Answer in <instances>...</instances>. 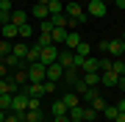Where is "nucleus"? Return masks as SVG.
<instances>
[{"label": "nucleus", "instance_id": "3c124183", "mask_svg": "<svg viewBox=\"0 0 125 122\" xmlns=\"http://www.w3.org/2000/svg\"><path fill=\"white\" fill-rule=\"evenodd\" d=\"M72 122H83V119H72Z\"/></svg>", "mask_w": 125, "mask_h": 122}, {"label": "nucleus", "instance_id": "a211bd4d", "mask_svg": "<svg viewBox=\"0 0 125 122\" xmlns=\"http://www.w3.org/2000/svg\"><path fill=\"white\" fill-rule=\"evenodd\" d=\"M11 53L17 56V58L25 61V56H28V45H25V42H17V45H11Z\"/></svg>", "mask_w": 125, "mask_h": 122}, {"label": "nucleus", "instance_id": "5701e85b", "mask_svg": "<svg viewBox=\"0 0 125 122\" xmlns=\"http://www.w3.org/2000/svg\"><path fill=\"white\" fill-rule=\"evenodd\" d=\"M14 83H17V86L31 83V81H28V69H25V67H22V69H17V75H14Z\"/></svg>", "mask_w": 125, "mask_h": 122}, {"label": "nucleus", "instance_id": "1a4fd4ad", "mask_svg": "<svg viewBox=\"0 0 125 122\" xmlns=\"http://www.w3.org/2000/svg\"><path fill=\"white\" fill-rule=\"evenodd\" d=\"M86 17H106V3L92 0V3H89V11H86Z\"/></svg>", "mask_w": 125, "mask_h": 122}, {"label": "nucleus", "instance_id": "473e14b6", "mask_svg": "<svg viewBox=\"0 0 125 122\" xmlns=\"http://www.w3.org/2000/svg\"><path fill=\"white\" fill-rule=\"evenodd\" d=\"M11 97L14 94H0V108L3 111H11Z\"/></svg>", "mask_w": 125, "mask_h": 122}, {"label": "nucleus", "instance_id": "6e6552de", "mask_svg": "<svg viewBox=\"0 0 125 122\" xmlns=\"http://www.w3.org/2000/svg\"><path fill=\"white\" fill-rule=\"evenodd\" d=\"M58 64H61L64 69L75 67V53H72V50H61V53H58Z\"/></svg>", "mask_w": 125, "mask_h": 122}, {"label": "nucleus", "instance_id": "7c9ffc66", "mask_svg": "<svg viewBox=\"0 0 125 122\" xmlns=\"http://www.w3.org/2000/svg\"><path fill=\"white\" fill-rule=\"evenodd\" d=\"M92 53V47H89V42H81V45L75 47V56H83V58H86V56H89Z\"/></svg>", "mask_w": 125, "mask_h": 122}, {"label": "nucleus", "instance_id": "f8f14e48", "mask_svg": "<svg viewBox=\"0 0 125 122\" xmlns=\"http://www.w3.org/2000/svg\"><path fill=\"white\" fill-rule=\"evenodd\" d=\"M31 17H36L42 22V19H50V11H47V6H42V3H36L33 9H31Z\"/></svg>", "mask_w": 125, "mask_h": 122}, {"label": "nucleus", "instance_id": "8fccbe9b", "mask_svg": "<svg viewBox=\"0 0 125 122\" xmlns=\"http://www.w3.org/2000/svg\"><path fill=\"white\" fill-rule=\"evenodd\" d=\"M78 3H92V0H78Z\"/></svg>", "mask_w": 125, "mask_h": 122}, {"label": "nucleus", "instance_id": "2f4dec72", "mask_svg": "<svg viewBox=\"0 0 125 122\" xmlns=\"http://www.w3.org/2000/svg\"><path fill=\"white\" fill-rule=\"evenodd\" d=\"M28 108L31 111H42V97H28Z\"/></svg>", "mask_w": 125, "mask_h": 122}, {"label": "nucleus", "instance_id": "39448f33", "mask_svg": "<svg viewBox=\"0 0 125 122\" xmlns=\"http://www.w3.org/2000/svg\"><path fill=\"white\" fill-rule=\"evenodd\" d=\"M45 75H47V81H61V75H64V67H61V64H47V67H45Z\"/></svg>", "mask_w": 125, "mask_h": 122}, {"label": "nucleus", "instance_id": "603ef678", "mask_svg": "<svg viewBox=\"0 0 125 122\" xmlns=\"http://www.w3.org/2000/svg\"><path fill=\"white\" fill-rule=\"evenodd\" d=\"M97 3H106V0H97Z\"/></svg>", "mask_w": 125, "mask_h": 122}, {"label": "nucleus", "instance_id": "37998d69", "mask_svg": "<svg viewBox=\"0 0 125 122\" xmlns=\"http://www.w3.org/2000/svg\"><path fill=\"white\" fill-rule=\"evenodd\" d=\"M114 105H117V111H120V114H125V97L120 100V103H114Z\"/></svg>", "mask_w": 125, "mask_h": 122}, {"label": "nucleus", "instance_id": "cd10ccee", "mask_svg": "<svg viewBox=\"0 0 125 122\" xmlns=\"http://www.w3.org/2000/svg\"><path fill=\"white\" fill-rule=\"evenodd\" d=\"M83 111H86L83 105H72L67 114H70V119H83Z\"/></svg>", "mask_w": 125, "mask_h": 122}, {"label": "nucleus", "instance_id": "f03ea898", "mask_svg": "<svg viewBox=\"0 0 125 122\" xmlns=\"http://www.w3.org/2000/svg\"><path fill=\"white\" fill-rule=\"evenodd\" d=\"M28 81H31V83H42V81H47V75H45V64H39V61H36V64H28Z\"/></svg>", "mask_w": 125, "mask_h": 122}, {"label": "nucleus", "instance_id": "09e8293b", "mask_svg": "<svg viewBox=\"0 0 125 122\" xmlns=\"http://www.w3.org/2000/svg\"><path fill=\"white\" fill-rule=\"evenodd\" d=\"M36 3H42V6H47V3H50V0H36Z\"/></svg>", "mask_w": 125, "mask_h": 122}, {"label": "nucleus", "instance_id": "b1692460", "mask_svg": "<svg viewBox=\"0 0 125 122\" xmlns=\"http://www.w3.org/2000/svg\"><path fill=\"white\" fill-rule=\"evenodd\" d=\"M111 72H117V75H125V61L122 58H111Z\"/></svg>", "mask_w": 125, "mask_h": 122}, {"label": "nucleus", "instance_id": "2eb2a0df", "mask_svg": "<svg viewBox=\"0 0 125 122\" xmlns=\"http://www.w3.org/2000/svg\"><path fill=\"white\" fill-rule=\"evenodd\" d=\"M0 36L3 39H17V25H11V22L0 25Z\"/></svg>", "mask_w": 125, "mask_h": 122}, {"label": "nucleus", "instance_id": "864d4df0", "mask_svg": "<svg viewBox=\"0 0 125 122\" xmlns=\"http://www.w3.org/2000/svg\"><path fill=\"white\" fill-rule=\"evenodd\" d=\"M122 42H125V33H122Z\"/></svg>", "mask_w": 125, "mask_h": 122}, {"label": "nucleus", "instance_id": "c85d7f7f", "mask_svg": "<svg viewBox=\"0 0 125 122\" xmlns=\"http://www.w3.org/2000/svg\"><path fill=\"white\" fill-rule=\"evenodd\" d=\"M117 114H120V111H117V105H106V108H103V117H106L108 122H114Z\"/></svg>", "mask_w": 125, "mask_h": 122}, {"label": "nucleus", "instance_id": "0eeeda50", "mask_svg": "<svg viewBox=\"0 0 125 122\" xmlns=\"http://www.w3.org/2000/svg\"><path fill=\"white\" fill-rule=\"evenodd\" d=\"M17 92H20V86L14 83V78H9V75L0 78V94H17Z\"/></svg>", "mask_w": 125, "mask_h": 122}, {"label": "nucleus", "instance_id": "4468645a", "mask_svg": "<svg viewBox=\"0 0 125 122\" xmlns=\"http://www.w3.org/2000/svg\"><path fill=\"white\" fill-rule=\"evenodd\" d=\"M61 100H64V105H67V111L72 108V105H78V103H81V97H78L72 89H67V92H64V94H61Z\"/></svg>", "mask_w": 125, "mask_h": 122}, {"label": "nucleus", "instance_id": "ddd939ff", "mask_svg": "<svg viewBox=\"0 0 125 122\" xmlns=\"http://www.w3.org/2000/svg\"><path fill=\"white\" fill-rule=\"evenodd\" d=\"M117 81H120V75H117V72H111V69L100 72V83H103V86H117Z\"/></svg>", "mask_w": 125, "mask_h": 122}, {"label": "nucleus", "instance_id": "6ab92c4d", "mask_svg": "<svg viewBox=\"0 0 125 122\" xmlns=\"http://www.w3.org/2000/svg\"><path fill=\"white\" fill-rule=\"evenodd\" d=\"M47 11H50V17L64 14V3H61V0H50V3H47Z\"/></svg>", "mask_w": 125, "mask_h": 122}, {"label": "nucleus", "instance_id": "c9c22d12", "mask_svg": "<svg viewBox=\"0 0 125 122\" xmlns=\"http://www.w3.org/2000/svg\"><path fill=\"white\" fill-rule=\"evenodd\" d=\"M36 45H39V47H47V45H53V39H50V33H39V39H36Z\"/></svg>", "mask_w": 125, "mask_h": 122}, {"label": "nucleus", "instance_id": "72a5a7b5", "mask_svg": "<svg viewBox=\"0 0 125 122\" xmlns=\"http://www.w3.org/2000/svg\"><path fill=\"white\" fill-rule=\"evenodd\" d=\"M89 105H92V108H94V111H97V114H103V108H106V105H108V103H106V100H103V97H97V100H92V103H89Z\"/></svg>", "mask_w": 125, "mask_h": 122}, {"label": "nucleus", "instance_id": "f704fd0d", "mask_svg": "<svg viewBox=\"0 0 125 122\" xmlns=\"http://www.w3.org/2000/svg\"><path fill=\"white\" fill-rule=\"evenodd\" d=\"M83 122H97V111H94L92 105H89V108L83 111Z\"/></svg>", "mask_w": 125, "mask_h": 122}, {"label": "nucleus", "instance_id": "6e6d98bb", "mask_svg": "<svg viewBox=\"0 0 125 122\" xmlns=\"http://www.w3.org/2000/svg\"><path fill=\"white\" fill-rule=\"evenodd\" d=\"M11 3H14V0H11Z\"/></svg>", "mask_w": 125, "mask_h": 122}, {"label": "nucleus", "instance_id": "9b49d317", "mask_svg": "<svg viewBox=\"0 0 125 122\" xmlns=\"http://www.w3.org/2000/svg\"><path fill=\"white\" fill-rule=\"evenodd\" d=\"M28 17H31V14H25V11H11V14H9V22L20 28V25H25V22H28Z\"/></svg>", "mask_w": 125, "mask_h": 122}, {"label": "nucleus", "instance_id": "c756f323", "mask_svg": "<svg viewBox=\"0 0 125 122\" xmlns=\"http://www.w3.org/2000/svg\"><path fill=\"white\" fill-rule=\"evenodd\" d=\"M9 53H11V42L9 39H0V61H3Z\"/></svg>", "mask_w": 125, "mask_h": 122}, {"label": "nucleus", "instance_id": "7ed1b4c3", "mask_svg": "<svg viewBox=\"0 0 125 122\" xmlns=\"http://www.w3.org/2000/svg\"><path fill=\"white\" fill-rule=\"evenodd\" d=\"M58 53H61V50H58L56 45H47V47H42V56H39V64H56L58 61Z\"/></svg>", "mask_w": 125, "mask_h": 122}, {"label": "nucleus", "instance_id": "4be33fe9", "mask_svg": "<svg viewBox=\"0 0 125 122\" xmlns=\"http://www.w3.org/2000/svg\"><path fill=\"white\" fill-rule=\"evenodd\" d=\"M22 117H25L28 122H45V114H42V111H31V108H28Z\"/></svg>", "mask_w": 125, "mask_h": 122}, {"label": "nucleus", "instance_id": "f3484780", "mask_svg": "<svg viewBox=\"0 0 125 122\" xmlns=\"http://www.w3.org/2000/svg\"><path fill=\"white\" fill-rule=\"evenodd\" d=\"M50 114H53V117H61V114H67V105H64V100H53V103H50Z\"/></svg>", "mask_w": 125, "mask_h": 122}, {"label": "nucleus", "instance_id": "dca6fc26", "mask_svg": "<svg viewBox=\"0 0 125 122\" xmlns=\"http://www.w3.org/2000/svg\"><path fill=\"white\" fill-rule=\"evenodd\" d=\"M81 81L86 86H97L100 83V72H81Z\"/></svg>", "mask_w": 125, "mask_h": 122}, {"label": "nucleus", "instance_id": "79ce46f5", "mask_svg": "<svg viewBox=\"0 0 125 122\" xmlns=\"http://www.w3.org/2000/svg\"><path fill=\"white\" fill-rule=\"evenodd\" d=\"M53 122H72L70 114H61V117H53Z\"/></svg>", "mask_w": 125, "mask_h": 122}, {"label": "nucleus", "instance_id": "a878e982", "mask_svg": "<svg viewBox=\"0 0 125 122\" xmlns=\"http://www.w3.org/2000/svg\"><path fill=\"white\" fill-rule=\"evenodd\" d=\"M81 97H83L86 103H92V100H97V97H100V92H97V86H89V89H86Z\"/></svg>", "mask_w": 125, "mask_h": 122}, {"label": "nucleus", "instance_id": "4c0bfd02", "mask_svg": "<svg viewBox=\"0 0 125 122\" xmlns=\"http://www.w3.org/2000/svg\"><path fill=\"white\" fill-rule=\"evenodd\" d=\"M11 0H0V14H11Z\"/></svg>", "mask_w": 125, "mask_h": 122}, {"label": "nucleus", "instance_id": "58836bf2", "mask_svg": "<svg viewBox=\"0 0 125 122\" xmlns=\"http://www.w3.org/2000/svg\"><path fill=\"white\" fill-rule=\"evenodd\" d=\"M42 86H45V94H53L56 92V81H42Z\"/></svg>", "mask_w": 125, "mask_h": 122}, {"label": "nucleus", "instance_id": "423d86ee", "mask_svg": "<svg viewBox=\"0 0 125 122\" xmlns=\"http://www.w3.org/2000/svg\"><path fill=\"white\" fill-rule=\"evenodd\" d=\"M61 81L72 89V83L81 81V69H78V67H67V69H64V75H61Z\"/></svg>", "mask_w": 125, "mask_h": 122}, {"label": "nucleus", "instance_id": "49530a36", "mask_svg": "<svg viewBox=\"0 0 125 122\" xmlns=\"http://www.w3.org/2000/svg\"><path fill=\"white\" fill-rule=\"evenodd\" d=\"M117 3V9H125V0H114Z\"/></svg>", "mask_w": 125, "mask_h": 122}, {"label": "nucleus", "instance_id": "de8ad7c7", "mask_svg": "<svg viewBox=\"0 0 125 122\" xmlns=\"http://www.w3.org/2000/svg\"><path fill=\"white\" fill-rule=\"evenodd\" d=\"M114 122H125V114H117V119Z\"/></svg>", "mask_w": 125, "mask_h": 122}, {"label": "nucleus", "instance_id": "412c9836", "mask_svg": "<svg viewBox=\"0 0 125 122\" xmlns=\"http://www.w3.org/2000/svg\"><path fill=\"white\" fill-rule=\"evenodd\" d=\"M50 39H53V45H58V42H64V39H67V28H53Z\"/></svg>", "mask_w": 125, "mask_h": 122}, {"label": "nucleus", "instance_id": "a19ab883", "mask_svg": "<svg viewBox=\"0 0 125 122\" xmlns=\"http://www.w3.org/2000/svg\"><path fill=\"white\" fill-rule=\"evenodd\" d=\"M6 122H20V114H14V111H6Z\"/></svg>", "mask_w": 125, "mask_h": 122}, {"label": "nucleus", "instance_id": "a18cd8bd", "mask_svg": "<svg viewBox=\"0 0 125 122\" xmlns=\"http://www.w3.org/2000/svg\"><path fill=\"white\" fill-rule=\"evenodd\" d=\"M117 89H122V92H125V75L120 78V81H117Z\"/></svg>", "mask_w": 125, "mask_h": 122}, {"label": "nucleus", "instance_id": "f257e3e1", "mask_svg": "<svg viewBox=\"0 0 125 122\" xmlns=\"http://www.w3.org/2000/svg\"><path fill=\"white\" fill-rule=\"evenodd\" d=\"M103 53H111V58H122L125 56V42L122 39H111V42H100Z\"/></svg>", "mask_w": 125, "mask_h": 122}, {"label": "nucleus", "instance_id": "c03bdc74", "mask_svg": "<svg viewBox=\"0 0 125 122\" xmlns=\"http://www.w3.org/2000/svg\"><path fill=\"white\" fill-rule=\"evenodd\" d=\"M6 75H9V67H6L3 61H0V78H6Z\"/></svg>", "mask_w": 125, "mask_h": 122}, {"label": "nucleus", "instance_id": "20e7f679", "mask_svg": "<svg viewBox=\"0 0 125 122\" xmlns=\"http://www.w3.org/2000/svg\"><path fill=\"white\" fill-rule=\"evenodd\" d=\"M11 111L22 117V114L28 111V94H22V92H17V94L11 97Z\"/></svg>", "mask_w": 125, "mask_h": 122}, {"label": "nucleus", "instance_id": "e433bc0d", "mask_svg": "<svg viewBox=\"0 0 125 122\" xmlns=\"http://www.w3.org/2000/svg\"><path fill=\"white\" fill-rule=\"evenodd\" d=\"M39 33H53V22L50 19H42L39 22Z\"/></svg>", "mask_w": 125, "mask_h": 122}, {"label": "nucleus", "instance_id": "aec40b11", "mask_svg": "<svg viewBox=\"0 0 125 122\" xmlns=\"http://www.w3.org/2000/svg\"><path fill=\"white\" fill-rule=\"evenodd\" d=\"M17 36L22 39V42H25V39H31V36H33V28H31V22L20 25V28H17Z\"/></svg>", "mask_w": 125, "mask_h": 122}, {"label": "nucleus", "instance_id": "ea45409f", "mask_svg": "<svg viewBox=\"0 0 125 122\" xmlns=\"http://www.w3.org/2000/svg\"><path fill=\"white\" fill-rule=\"evenodd\" d=\"M106 69H111V58H100V72H106Z\"/></svg>", "mask_w": 125, "mask_h": 122}, {"label": "nucleus", "instance_id": "393cba45", "mask_svg": "<svg viewBox=\"0 0 125 122\" xmlns=\"http://www.w3.org/2000/svg\"><path fill=\"white\" fill-rule=\"evenodd\" d=\"M67 14H56V17H50V22H53V28H67Z\"/></svg>", "mask_w": 125, "mask_h": 122}, {"label": "nucleus", "instance_id": "bb28decb", "mask_svg": "<svg viewBox=\"0 0 125 122\" xmlns=\"http://www.w3.org/2000/svg\"><path fill=\"white\" fill-rule=\"evenodd\" d=\"M3 64H6V67H22V58H17L14 53H9V56L3 58Z\"/></svg>", "mask_w": 125, "mask_h": 122}, {"label": "nucleus", "instance_id": "5fc2aeb1", "mask_svg": "<svg viewBox=\"0 0 125 122\" xmlns=\"http://www.w3.org/2000/svg\"><path fill=\"white\" fill-rule=\"evenodd\" d=\"M0 39H3V36H0Z\"/></svg>", "mask_w": 125, "mask_h": 122}, {"label": "nucleus", "instance_id": "9d476101", "mask_svg": "<svg viewBox=\"0 0 125 122\" xmlns=\"http://www.w3.org/2000/svg\"><path fill=\"white\" fill-rule=\"evenodd\" d=\"M81 33H75V31H67V39H64V45H67V50H72V53H75V47L81 45Z\"/></svg>", "mask_w": 125, "mask_h": 122}]
</instances>
